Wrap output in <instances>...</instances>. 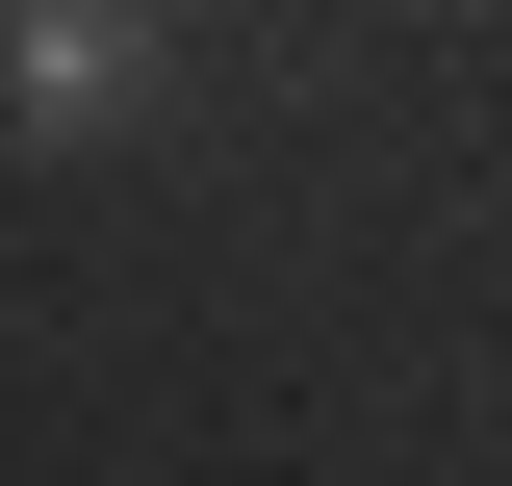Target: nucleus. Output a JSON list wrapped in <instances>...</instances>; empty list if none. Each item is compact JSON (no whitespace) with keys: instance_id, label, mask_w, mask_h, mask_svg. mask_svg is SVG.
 I'll use <instances>...</instances> for the list:
<instances>
[{"instance_id":"obj_1","label":"nucleus","mask_w":512,"mask_h":486,"mask_svg":"<svg viewBox=\"0 0 512 486\" xmlns=\"http://www.w3.org/2000/svg\"><path fill=\"white\" fill-rule=\"evenodd\" d=\"M0 103L26 128H128L154 103V0H0Z\"/></svg>"}]
</instances>
